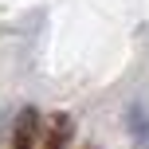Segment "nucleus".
Wrapping results in <instances>:
<instances>
[{
  "label": "nucleus",
  "mask_w": 149,
  "mask_h": 149,
  "mask_svg": "<svg viewBox=\"0 0 149 149\" xmlns=\"http://www.w3.org/2000/svg\"><path fill=\"white\" fill-rule=\"evenodd\" d=\"M71 134H74L71 114H55L51 130H47V137H43V149H67L71 145Z\"/></svg>",
  "instance_id": "f03ea898"
},
{
  "label": "nucleus",
  "mask_w": 149,
  "mask_h": 149,
  "mask_svg": "<svg viewBox=\"0 0 149 149\" xmlns=\"http://www.w3.org/2000/svg\"><path fill=\"white\" fill-rule=\"evenodd\" d=\"M36 130H39V114L31 110H20L16 118V134H12V149H36Z\"/></svg>",
  "instance_id": "f257e3e1"
}]
</instances>
